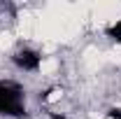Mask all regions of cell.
I'll return each mask as SVG.
<instances>
[{"mask_svg":"<svg viewBox=\"0 0 121 119\" xmlns=\"http://www.w3.org/2000/svg\"><path fill=\"white\" fill-rule=\"evenodd\" d=\"M107 37H109V40H114V42H121V19L114 23V26H109V28H107Z\"/></svg>","mask_w":121,"mask_h":119,"instance_id":"obj_3","label":"cell"},{"mask_svg":"<svg viewBox=\"0 0 121 119\" xmlns=\"http://www.w3.org/2000/svg\"><path fill=\"white\" fill-rule=\"evenodd\" d=\"M51 119H65V117H58V114H51Z\"/></svg>","mask_w":121,"mask_h":119,"instance_id":"obj_5","label":"cell"},{"mask_svg":"<svg viewBox=\"0 0 121 119\" xmlns=\"http://www.w3.org/2000/svg\"><path fill=\"white\" fill-rule=\"evenodd\" d=\"M107 117H109V119H121V110H117V107H112V110L107 112Z\"/></svg>","mask_w":121,"mask_h":119,"instance_id":"obj_4","label":"cell"},{"mask_svg":"<svg viewBox=\"0 0 121 119\" xmlns=\"http://www.w3.org/2000/svg\"><path fill=\"white\" fill-rule=\"evenodd\" d=\"M14 65L19 70H23V73H35V70H40V63H42V56L35 51V49H28V47H23V49H16L14 56Z\"/></svg>","mask_w":121,"mask_h":119,"instance_id":"obj_2","label":"cell"},{"mask_svg":"<svg viewBox=\"0 0 121 119\" xmlns=\"http://www.w3.org/2000/svg\"><path fill=\"white\" fill-rule=\"evenodd\" d=\"M26 91L14 79H0V117H23Z\"/></svg>","mask_w":121,"mask_h":119,"instance_id":"obj_1","label":"cell"}]
</instances>
